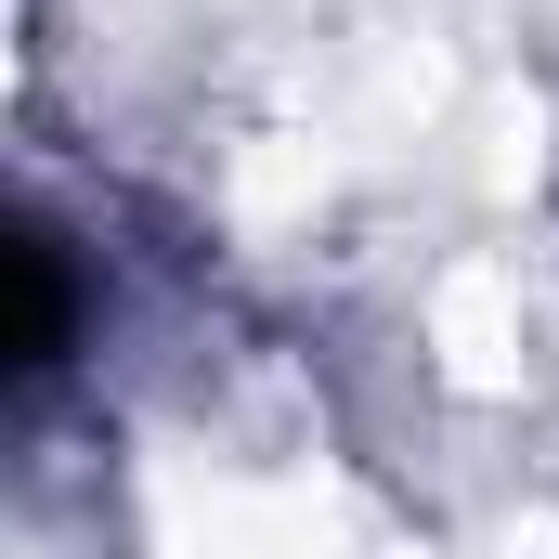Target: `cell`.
<instances>
[{
	"instance_id": "obj_1",
	"label": "cell",
	"mask_w": 559,
	"mask_h": 559,
	"mask_svg": "<svg viewBox=\"0 0 559 559\" xmlns=\"http://www.w3.org/2000/svg\"><path fill=\"white\" fill-rule=\"evenodd\" d=\"M13 286H26V325H13V365H26V378H52V365H66V338H79V286H66V248H52L39 222L13 235Z\"/></svg>"
}]
</instances>
